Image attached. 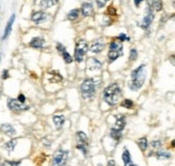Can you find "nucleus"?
I'll return each instance as SVG.
<instances>
[{"label":"nucleus","instance_id":"6e6552de","mask_svg":"<svg viewBox=\"0 0 175 166\" xmlns=\"http://www.w3.org/2000/svg\"><path fill=\"white\" fill-rule=\"evenodd\" d=\"M8 107L9 109L12 110V111H15V112H22V111H26L28 110L30 107L25 105V104L19 103L17 99H13L11 98L8 100Z\"/></svg>","mask_w":175,"mask_h":166},{"label":"nucleus","instance_id":"7ed1b4c3","mask_svg":"<svg viewBox=\"0 0 175 166\" xmlns=\"http://www.w3.org/2000/svg\"><path fill=\"white\" fill-rule=\"evenodd\" d=\"M100 84V81L98 79L95 78H88L85 79L83 83L81 84V94L82 97L86 100H91V99L95 97L96 91L98 85Z\"/></svg>","mask_w":175,"mask_h":166},{"label":"nucleus","instance_id":"a878e982","mask_svg":"<svg viewBox=\"0 0 175 166\" xmlns=\"http://www.w3.org/2000/svg\"><path fill=\"white\" fill-rule=\"evenodd\" d=\"M156 158L158 160H169L171 158V153L167 151H157L156 152Z\"/></svg>","mask_w":175,"mask_h":166},{"label":"nucleus","instance_id":"0eeeda50","mask_svg":"<svg viewBox=\"0 0 175 166\" xmlns=\"http://www.w3.org/2000/svg\"><path fill=\"white\" fill-rule=\"evenodd\" d=\"M154 18H155L154 11L151 9V4H148L146 8V15H145V18H143V21L139 24V26L143 29H148L149 26L151 25V23H153V21H154Z\"/></svg>","mask_w":175,"mask_h":166},{"label":"nucleus","instance_id":"7c9ffc66","mask_svg":"<svg viewBox=\"0 0 175 166\" xmlns=\"http://www.w3.org/2000/svg\"><path fill=\"white\" fill-rule=\"evenodd\" d=\"M129 60L130 62H134V60H137L138 58V51L135 49H131L130 50V55H129Z\"/></svg>","mask_w":175,"mask_h":166},{"label":"nucleus","instance_id":"c85d7f7f","mask_svg":"<svg viewBox=\"0 0 175 166\" xmlns=\"http://www.w3.org/2000/svg\"><path fill=\"white\" fill-rule=\"evenodd\" d=\"M76 148L78 150H81V152L84 154V156H87V153H88V146L86 145H82V144H77L76 145Z\"/></svg>","mask_w":175,"mask_h":166},{"label":"nucleus","instance_id":"4be33fe9","mask_svg":"<svg viewBox=\"0 0 175 166\" xmlns=\"http://www.w3.org/2000/svg\"><path fill=\"white\" fill-rule=\"evenodd\" d=\"M151 7L153 9V11L155 12H160L163 8V4H162V0H151Z\"/></svg>","mask_w":175,"mask_h":166},{"label":"nucleus","instance_id":"a211bd4d","mask_svg":"<svg viewBox=\"0 0 175 166\" xmlns=\"http://www.w3.org/2000/svg\"><path fill=\"white\" fill-rule=\"evenodd\" d=\"M76 139H77V142H78V144L88 146V137L84 132H81V131L77 132L76 133Z\"/></svg>","mask_w":175,"mask_h":166},{"label":"nucleus","instance_id":"a18cd8bd","mask_svg":"<svg viewBox=\"0 0 175 166\" xmlns=\"http://www.w3.org/2000/svg\"><path fill=\"white\" fill-rule=\"evenodd\" d=\"M97 166H102V165H101V164H99V165H97Z\"/></svg>","mask_w":175,"mask_h":166},{"label":"nucleus","instance_id":"1a4fd4ad","mask_svg":"<svg viewBox=\"0 0 175 166\" xmlns=\"http://www.w3.org/2000/svg\"><path fill=\"white\" fill-rule=\"evenodd\" d=\"M104 42L102 41L101 39H97L95 40V41H92L90 44V46H89V51H90L91 53H95V54H98V53H101L102 51H103V49H104Z\"/></svg>","mask_w":175,"mask_h":166},{"label":"nucleus","instance_id":"f257e3e1","mask_svg":"<svg viewBox=\"0 0 175 166\" xmlns=\"http://www.w3.org/2000/svg\"><path fill=\"white\" fill-rule=\"evenodd\" d=\"M120 96H122V88L116 82H113L110 85H108L103 91V100L109 106L117 105Z\"/></svg>","mask_w":175,"mask_h":166},{"label":"nucleus","instance_id":"79ce46f5","mask_svg":"<svg viewBox=\"0 0 175 166\" xmlns=\"http://www.w3.org/2000/svg\"><path fill=\"white\" fill-rule=\"evenodd\" d=\"M125 166H138V165H135V164H133L132 162H130V163H128V164H126Z\"/></svg>","mask_w":175,"mask_h":166},{"label":"nucleus","instance_id":"aec40b11","mask_svg":"<svg viewBox=\"0 0 175 166\" xmlns=\"http://www.w3.org/2000/svg\"><path fill=\"white\" fill-rule=\"evenodd\" d=\"M110 136H111V138L112 139H114L116 142H118L120 139H122V137H123V132H119L117 131V130H115V128H111V131H110Z\"/></svg>","mask_w":175,"mask_h":166},{"label":"nucleus","instance_id":"c756f323","mask_svg":"<svg viewBox=\"0 0 175 166\" xmlns=\"http://www.w3.org/2000/svg\"><path fill=\"white\" fill-rule=\"evenodd\" d=\"M22 161H4L1 166H18Z\"/></svg>","mask_w":175,"mask_h":166},{"label":"nucleus","instance_id":"72a5a7b5","mask_svg":"<svg viewBox=\"0 0 175 166\" xmlns=\"http://www.w3.org/2000/svg\"><path fill=\"white\" fill-rule=\"evenodd\" d=\"M108 1H109V0H96V4H97V7H98L99 9H101V8H103L105 4H108Z\"/></svg>","mask_w":175,"mask_h":166},{"label":"nucleus","instance_id":"412c9836","mask_svg":"<svg viewBox=\"0 0 175 166\" xmlns=\"http://www.w3.org/2000/svg\"><path fill=\"white\" fill-rule=\"evenodd\" d=\"M16 144H17V139H11L10 141H8L4 144L3 148L6 149L9 153H11V152L14 151L15 147H16Z\"/></svg>","mask_w":175,"mask_h":166},{"label":"nucleus","instance_id":"9b49d317","mask_svg":"<svg viewBox=\"0 0 175 166\" xmlns=\"http://www.w3.org/2000/svg\"><path fill=\"white\" fill-rule=\"evenodd\" d=\"M81 13L83 16L87 18V16H90L94 13V6L91 2H84L81 7Z\"/></svg>","mask_w":175,"mask_h":166},{"label":"nucleus","instance_id":"5701e85b","mask_svg":"<svg viewBox=\"0 0 175 166\" xmlns=\"http://www.w3.org/2000/svg\"><path fill=\"white\" fill-rule=\"evenodd\" d=\"M80 13H81V10L78 9H73V10H71L68 15H67V18L71 22H74L75 20H77V18L80 16Z\"/></svg>","mask_w":175,"mask_h":166},{"label":"nucleus","instance_id":"f3484780","mask_svg":"<svg viewBox=\"0 0 175 166\" xmlns=\"http://www.w3.org/2000/svg\"><path fill=\"white\" fill-rule=\"evenodd\" d=\"M65 121H66V119H65V117H63V114H55L53 117V122H54L57 130H60L63 127Z\"/></svg>","mask_w":175,"mask_h":166},{"label":"nucleus","instance_id":"39448f33","mask_svg":"<svg viewBox=\"0 0 175 166\" xmlns=\"http://www.w3.org/2000/svg\"><path fill=\"white\" fill-rule=\"evenodd\" d=\"M88 49H89V46H88V43L86 40H77L76 44H75V50H74V60L76 63H82L83 60H84L85 54L87 53Z\"/></svg>","mask_w":175,"mask_h":166},{"label":"nucleus","instance_id":"cd10ccee","mask_svg":"<svg viewBox=\"0 0 175 166\" xmlns=\"http://www.w3.org/2000/svg\"><path fill=\"white\" fill-rule=\"evenodd\" d=\"M133 106H134V104L131 99H125L123 100V103H122V107L124 108H126V109H132Z\"/></svg>","mask_w":175,"mask_h":166},{"label":"nucleus","instance_id":"6ab92c4d","mask_svg":"<svg viewBox=\"0 0 175 166\" xmlns=\"http://www.w3.org/2000/svg\"><path fill=\"white\" fill-rule=\"evenodd\" d=\"M58 4V0H40V7L42 9H49Z\"/></svg>","mask_w":175,"mask_h":166},{"label":"nucleus","instance_id":"f704fd0d","mask_svg":"<svg viewBox=\"0 0 175 166\" xmlns=\"http://www.w3.org/2000/svg\"><path fill=\"white\" fill-rule=\"evenodd\" d=\"M56 49H57V51L59 52V53H61V52H63L65 50H66V48H65V46L63 44H61V43H57L56 44Z\"/></svg>","mask_w":175,"mask_h":166},{"label":"nucleus","instance_id":"e433bc0d","mask_svg":"<svg viewBox=\"0 0 175 166\" xmlns=\"http://www.w3.org/2000/svg\"><path fill=\"white\" fill-rule=\"evenodd\" d=\"M106 13H108V14H110V15H116V11H115V9H114V8L111 7L110 9H108Z\"/></svg>","mask_w":175,"mask_h":166},{"label":"nucleus","instance_id":"423d86ee","mask_svg":"<svg viewBox=\"0 0 175 166\" xmlns=\"http://www.w3.org/2000/svg\"><path fill=\"white\" fill-rule=\"evenodd\" d=\"M69 156V151L68 150H58L55 153V155L53 158L52 166H65L66 162Z\"/></svg>","mask_w":175,"mask_h":166},{"label":"nucleus","instance_id":"a19ab883","mask_svg":"<svg viewBox=\"0 0 175 166\" xmlns=\"http://www.w3.org/2000/svg\"><path fill=\"white\" fill-rule=\"evenodd\" d=\"M106 166H116L115 161H114V160H110L109 162H108V164H106Z\"/></svg>","mask_w":175,"mask_h":166},{"label":"nucleus","instance_id":"ea45409f","mask_svg":"<svg viewBox=\"0 0 175 166\" xmlns=\"http://www.w3.org/2000/svg\"><path fill=\"white\" fill-rule=\"evenodd\" d=\"M144 0H134V6L137 8H139L140 7V4H141V2H143Z\"/></svg>","mask_w":175,"mask_h":166},{"label":"nucleus","instance_id":"37998d69","mask_svg":"<svg viewBox=\"0 0 175 166\" xmlns=\"http://www.w3.org/2000/svg\"><path fill=\"white\" fill-rule=\"evenodd\" d=\"M171 147L172 148H175V139L171 141Z\"/></svg>","mask_w":175,"mask_h":166},{"label":"nucleus","instance_id":"393cba45","mask_svg":"<svg viewBox=\"0 0 175 166\" xmlns=\"http://www.w3.org/2000/svg\"><path fill=\"white\" fill-rule=\"evenodd\" d=\"M138 146L142 151H146L147 147H148V141H147L146 137H142L138 140Z\"/></svg>","mask_w":175,"mask_h":166},{"label":"nucleus","instance_id":"473e14b6","mask_svg":"<svg viewBox=\"0 0 175 166\" xmlns=\"http://www.w3.org/2000/svg\"><path fill=\"white\" fill-rule=\"evenodd\" d=\"M151 146L153 147V148L158 149V148H160L161 146H162V144H161V140L157 139V140H153V141L151 142Z\"/></svg>","mask_w":175,"mask_h":166},{"label":"nucleus","instance_id":"4468645a","mask_svg":"<svg viewBox=\"0 0 175 166\" xmlns=\"http://www.w3.org/2000/svg\"><path fill=\"white\" fill-rule=\"evenodd\" d=\"M15 21V14H12L11 15V18H9V21L7 23V26H6V28H4V32H3V35H2V39L6 40L10 36L11 32H12V27H13V23Z\"/></svg>","mask_w":175,"mask_h":166},{"label":"nucleus","instance_id":"dca6fc26","mask_svg":"<svg viewBox=\"0 0 175 166\" xmlns=\"http://www.w3.org/2000/svg\"><path fill=\"white\" fill-rule=\"evenodd\" d=\"M88 69L91 71L94 70H100L102 68V64L101 62H99L97 58H94V57H91L88 60Z\"/></svg>","mask_w":175,"mask_h":166},{"label":"nucleus","instance_id":"ddd939ff","mask_svg":"<svg viewBox=\"0 0 175 166\" xmlns=\"http://www.w3.org/2000/svg\"><path fill=\"white\" fill-rule=\"evenodd\" d=\"M45 46V40L41 38V37H35V38H32L31 41L29 42V46H31L33 49H43Z\"/></svg>","mask_w":175,"mask_h":166},{"label":"nucleus","instance_id":"bb28decb","mask_svg":"<svg viewBox=\"0 0 175 166\" xmlns=\"http://www.w3.org/2000/svg\"><path fill=\"white\" fill-rule=\"evenodd\" d=\"M60 54H61V56H63V60H65V63H66V64H71L74 60L73 57L71 56L70 54L67 52V50H65V51H63V52H61Z\"/></svg>","mask_w":175,"mask_h":166},{"label":"nucleus","instance_id":"2f4dec72","mask_svg":"<svg viewBox=\"0 0 175 166\" xmlns=\"http://www.w3.org/2000/svg\"><path fill=\"white\" fill-rule=\"evenodd\" d=\"M116 39L118 40V41H120V42H123V41H130V37H128L126 34H120Z\"/></svg>","mask_w":175,"mask_h":166},{"label":"nucleus","instance_id":"b1692460","mask_svg":"<svg viewBox=\"0 0 175 166\" xmlns=\"http://www.w3.org/2000/svg\"><path fill=\"white\" fill-rule=\"evenodd\" d=\"M122 158H123V161H124V165H126V164H128V163L132 162V161H131V154H130L129 150H128L126 147L124 148V152H123Z\"/></svg>","mask_w":175,"mask_h":166},{"label":"nucleus","instance_id":"f03ea898","mask_svg":"<svg viewBox=\"0 0 175 166\" xmlns=\"http://www.w3.org/2000/svg\"><path fill=\"white\" fill-rule=\"evenodd\" d=\"M146 79V72H145V65L142 64L138 68L131 72V81L128 83V86L131 91L137 92L143 86L144 82Z\"/></svg>","mask_w":175,"mask_h":166},{"label":"nucleus","instance_id":"f8f14e48","mask_svg":"<svg viewBox=\"0 0 175 166\" xmlns=\"http://www.w3.org/2000/svg\"><path fill=\"white\" fill-rule=\"evenodd\" d=\"M47 18V14H46L44 11H37V12H33L31 15V21L35 22V24H40L44 22Z\"/></svg>","mask_w":175,"mask_h":166},{"label":"nucleus","instance_id":"c9c22d12","mask_svg":"<svg viewBox=\"0 0 175 166\" xmlns=\"http://www.w3.org/2000/svg\"><path fill=\"white\" fill-rule=\"evenodd\" d=\"M17 100L19 102V103L24 104L25 102H26V97H25L24 94H19V95H18V97H17Z\"/></svg>","mask_w":175,"mask_h":166},{"label":"nucleus","instance_id":"c03bdc74","mask_svg":"<svg viewBox=\"0 0 175 166\" xmlns=\"http://www.w3.org/2000/svg\"><path fill=\"white\" fill-rule=\"evenodd\" d=\"M173 7L175 8V1H174V2H173Z\"/></svg>","mask_w":175,"mask_h":166},{"label":"nucleus","instance_id":"2eb2a0df","mask_svg":"<svg viewBox=\"0 0 175 166\" xmlns=\"http://www.w3.org/2000/svg\"><path fill=\"white\" fill-rule=\"evenodd\" d=\"M0 130H1V132H2L3 134H6L7 136H10V137H13V136L16 135V131H15V128L9 123L1 124Z\"/></svg>","mask_w":175,"mask_h":166},{"label":"nucleus","instance_id":"58836bf2","mask_svg":"<svg viewBox=\"0 0 175 166\" xmlns=\"http://www.w3.org/2000/svg\"><path fill=\"white\" fill-rule=\"evenodd\" d=\"M170 63H171L173 66H175V55H171V56H170Z\"/></svg>","mask_w":175,"mask_h":166},{"label":"nucleus","instance_id":"20e7f679","mask_svg":"<svg viewBox=\"0 0 175 166\" xmlns=\"http://www.w3.org/2000/svg\"><path fill=\"white\" fill-rule=\"evenodd\" d=\"M123 55V44L120 41L116 39L110 43L109 46V53H108V60L109 63H113L114 60Z\"/></svg>","mask_w":175,"mask_h":166},{"label":"nucleus","instance_id":"9d476101","mask_svg":"<svg viewBox=\"0 0 175 166\" xmlns=\"http://www.w3.org/2000/svg\"><path fill=\"white\" fill-rule=\"evenodd\" d=\"M125 126H126V118H125V116H123V114L116 116L115 124H114L113 128H115V130H117V131L119 132H123Z\"/></svg>","mask_w":175,"mask_h":166},{"label":"nucleus","instance_id":"4c0bfd02","mask_svg":"<svg viewBox=\"0 0 175 166\" xmlns=\"http://www.w3.org/2000/svg\"><path fill=\"white\" fill-rule=\"evenodd\" d=\"M9 77H10V74H9V70L4 69V70L2 71V79H3V80H6V79H8Z\"/></svg>","mask_w":175,"mask_h":166}]
</instances>
